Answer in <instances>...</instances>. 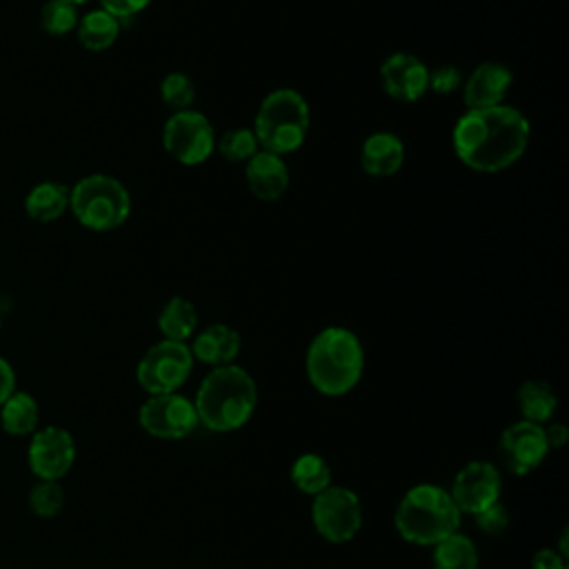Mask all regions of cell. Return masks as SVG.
I'll return each instance as SVG.
<instances>
[{"label":"cell","instance_id":"cell-1","mask_svg":"<svg viewBox=\"0 0 569 569\" xmlns=\"http://www.w3.org/2000/svg\"><path fill=\"white\" fill-rule=\"evenodd\" d=\"M529 138V120L511 104L467 109L451 129L456 158L478 173H498L516 164L525 156Z\"/></svg>","mask_w":569,"mask_h":569},{"label":"cell","instance_id":"cell-2","mask_svg":"<svg viewBox=\"0 0 569 569\" xmlns=\"http://www.w3.org/2000/svg\"><path fill=\"white\" fill-rule=\"evenodd\" d=\"M258 405L253 376L238 365L211 367L196 391L198 422L211 431L227 433L244 427Z\"/></svg>","mask_w":569,"mask_h":569},{"label":"cell","instance_id":"cell-3","mask_svg":"<svg viewBox=\"0 0 569 569\" xmlns=\"http://www.w3.org/2000/svg\"><path fill=\"white\" fill-rule=\"evenodd\" d=\"M305 371L320 396L340 398L349 393L365 371L360 338L347 327H325L307 347Z\"/></svg>","mask_w":569,"mask_h":569},{"label":"cell","instance_id":"cell-4","mask_svg":"<svg viewBox=\"0 0 569 569\" xmlns=\"http://www.w3.org/2000/svg\"><path fill=\"white\" fill-rule=\"evenodd\" d=\"M460 509L449 491L433 482H420L400 498L393 525L402 540L418 547H433L460 527Z\"/></svg>","mask_w":569,"mask_h":569},{"label":"cell","instance_id":"cell-5","mask_svg":"<svg viewBox=\"0 0 569 569\" xmlns=\"http://www.w3.org/2000/svg\"><path fill=\"white\" fill-rule=\"evenodd\" d=\"M309 127L311 109L307 98L291 87H280L262 98L251 129L262 151L284 158L305 144Z\"/></svg>","mask_w":569,"mask_h":569},{"label":"cell","instance_id":"cell-6","mask_svg":"<svg viewBox=\"0 0 569 569\" xmlns=\"http://www.w3.org/2000/svg\"><path fill=\"white\" fill-rule=\"evenodd\" d=\"M69 211L89 231H113L131 213V193L113 176L89 173L69 189Z\"/></svg>","mask_w":569,"mask_h":569},{"label":"cell","instance_id":"cell-7","mask_svg":"<svg viewBox=\"0 0 569 569\" xmlns=\"http://www.w3.org/2000/svg\"><path fill=\"white\" fill-rule=\"evenodd\" d=\"M193 362L196 360L187 342L162 338L138 360L136 380L149 396L173 393L189 380Z\"/></svg>","mask_w":569,"mask_h":569},{"label":"cell","instance_id":"cell-8","mask_svg":"<svg viewBox=\"0 0 569 569\" xmlns=\"http://www.w3.org/2000/svg\"><path fill=\"white\" fill-rule=\"evenodd\" d=\"M311 522L316 533L333 545L349 542L362 527V502L349 487H327L311 500Z\"/></svg>","mask_w":569,"mask_h":569},{"label":"cell","instance_id":"cell-9","mask_svg":"<svg viewBox=\"0 0 569 569\" xmlns=\"http://www.w3.org/2000/svg\"><path fill=\"white\" fill-rule=\"evenodd\" d=\"M162 147L180 164H202L216 151L213 124L202 111H176L162 127Z\"/></svg>","mask_w":569,"mask_h":569},{"label":"cell","instance_id":"cell-10","mask_svg":"<svg viewBox=\"0 0 569 569\" xmlns=\"http://www.w3.org/2000/svg\"><path fill=\"white\" fill-rule=\"evenodd\" d=\"M138 425L153 438L182 440L193 433L200 422L193 400L173 391L149 396L138 409Z\"/></svg>","mask_w":569,"mask_h":569},{"label":"cell","instance_id":"cell-11","mask_svg":"<svg viewBox=\"0 0 569 569\" xmlns=\"http://www.w3.org/2000/svg\"><path fill=\"white\" fill-rule=\"evenodd\" d=\"M447 491L460 513L476 516L500 500L502 478L493 462L471 460L453 476V482Z\"/></svg>","mask_w":569,"mask_h":569},{"label":"cell","instance_id":"cell-12","mask_svg":"<svg viewBox=\"0 0 569 569\" xmlns=\"http://www.w3.org/2000/svg\"><path fill=\"white\" fill-rule=\"evenodd\" d=\"M549 453L545 427L518 420L511 422L498 440V458L513 476H527L542 465Z\"/></svg>","mask_w":569,"mask_h":569},{"label":"cell","instance_id":"cell-13","mask_svg":"<svg viewBox=\"0 0 569 569\" xmlns=\"http://www.w3.org/2000/svg\"><path fill=\"white\" fill-rule=\"evenodd\" d=\"M27 460L38 480H60L76 462V440L67 429L56 425L36 429Z\"/></svg>","mask_w":569,"mask_h":569},{"label":"cell","instance_id":"cell-14","mask_svg":"<svg viewBox=\"0 0 569 569\" xmlns=\"http://www.w3.org/2000/svg\"><path fill=\"white\" fill-rule=\"evenodd\" d=\"M380 84L396 102H418L429 91V67L409 51H396L380 64Z\"/></svg>","mask_w":569,"mask_h":569},{"label":"cell","instance_id":"cell-15","mask_svg":"<svg viewBox=\"0 0 569 569\" xmlns=\"http://www.w3.org/2000/svg\"><path fill=\"white\" fill-rule=\"evenodd\" d=\"M513 84V73L502 62H480L462 80V102L467 109H487L505 104Z\"/></svg>","mask_w":569,"mask_h":569},{"label":"cell","instance_id":"cell-16","mask_svg":"<svg viewBox=\"0 0 569 569\" xmlns=\"http://www.w3.org/2000/svg\"><path fill=\"white\" fill-rule=\"evenodd\" d=\"M289 167L282 156L260 149L244 162V182L251 196L262 202L280 200L289 189Z\"/></svg>","mask_w":569,"mask_h":569},{"label":"cell","instance_id":"cell-17","mask_svg":"<svg viewBox=\"0 0 569 569\" xmlns=\"http://www.w3.org/2000/svg\"><path fill=\"white\" fill-rule=\"evenodd\" d=\"M240 347H242L240 333L224 322H213L196 331L189 345L193 360L209 367L233 365V360L240 353Z\"/></svg>","mask_w":569,"mask_h":569},{"label":"cell","instance_id":"cell-18","mask_svg":"<svg viewBox=\"0 0 569 569\" xmlns=\"http://www.w3.org/2000/svg\"><path fill=\"white\" fill-rule=\"evenodd\" d=\"M405 164V142L393 131H373L360 147V167L371 178H391Z\"/></svg>","mask_w":569,"mask_h":569},{"label":"cell","instance_id":"cell-19","mask_svg":"<svg viewBox=\"0 0 569 569\" xmlns=\"http://www.w3.org/2000/svg\"><path fill=\"white\" fill-rule=\"evenodd\" d=\"M24 211L36 222H53L69 211V187L56 180H42L24 196Z\"/></svg>","mask_w":569,"mask_h":569},{"label":"cell","instance_id":"cell-20","mask_svg":"<svg viewBox=\"0 0 569 569\" xmlns=\"http://www.w3.org/2000/svg\"><path fill=\"white\" fill-rule=\"evenodd\" d=\"M158 329L164 340H176V342L191 340L198 329L196 305L184 296H171L158 313Z\"/></svg>","mask_w":569,"mask_h":569},{"label":"cell","instance_id":"cell-21","mask_svg":"<svg viewBox=\"0 0 569 569\" xmlns=\"http://www.w3.org/2000/svg\"><path fill=\"white\" fill-rule=\"evenodd\" d=\"M76 36L87 51H107L120 36V20L104 9L87 11L78 20Z\"/></svg>","mask_w":569,"mask_h":569},{"label":"cell","instance_id":"cell-22","mask_svg":"<svg viewBox=\"0 0 569 569\" xmlns=\"http://www.w3.org/2000/svg\"><path fill=\"white\" fill-rule=\"evenodd\" d=\"M518 407H520L522 420L547 425L551 422L558 409V396L549 382L531 378V380H525L518 389Z\"/></svg>","mask_w":569,"mask_h":569},{"label":"cell","instance_id":"cell-23","mask_svg":"<svg viewBox=\"0 0 569 569\" xmlns=\"http://www.w3.org/2000/svg\"><path fill=\"white\" fill-rule=\"evenodd\" d=\"M40 422V407L27 391H13L0 405V425L9 436H31Z\"/></svg>","mask_w":569,"mask_h":569},{"label":"cell","instance_id":"cell-24","mask_svg":"<svg viewBox=\"0 0 569 569\" xmlns=\"http://www.w3.org/2000/svg\"><path fill=\"white\" fill-rule=\"evenodd\" d=\"M289 480L293 482V487L305 493V496H318L320 491H325L327 487H331L333 482V473L329 462L320 456V453H302L291 462L289 469Z\"/></svg>","mask_w":569,"mask_h":569},{"label":"cell","instance_id":"cell-25","mask_svg":"<svg viewBox=\"0 0 569 569\" xmlns=\"http://www.w3.org/2000/svg\"><path fill=\"white\" fill-rule=\"evenodd\" d=\"M431 565L433 569H478L480 558L476 542L469 536L456 531L433 545Z\"/></svg>","mask_w":569,"mask_h":569},{"label":"cell","instance_id":"cell-26","mask_svg":"<svg viewBox=\"0 0 569 569\" xmlns=\"http://www.w3.org/2000/svg\"><path fill=\"white\" fill-rule=\"evenodd\" d=\"M216 151L227 160V162H247L260 151L258 138L251 127H233L224 131L220 138H216Z\"/></svg>","mask_w":569,"mask_h":569},{"label":"cell","instance_id":"cell-27","mask_svg":"<svg viewBox=\"0 0 569 569\" xmlns=\"http://www.w3.org/2000/svg\"><path fill=\"white\" fill-rule=\"evenodd\" d=\"M80 20L78 7L64 0H47L40 7V27L49 36H67L76 31Z\"/></svg>","mask_w":569,"mask_h":569},{"label":"cell","instance_id":"cell-28","mask_svg":"<svg viewBox=\"0 0 569 569\" xmlns=\"http://www.w3.org/2000/svg\"><path fill=\"white\" fill-rule=\"evenodd\" d=\"M160 98H162L164 107H169L173 113L191 109V104L196 100L193 80L187 73H182V71L167 73L160 80Z\"/></svg>","mask_w":569,"mask_h":569},{"label":"cell","instance_id":"cell-29","mask_svg":"<svg viewBox=\"0 0 569 569\" xmlns=\"http://www.w3.org/2000/svg\"><path fill=\"white\" fill-rule=\"evenodd\" d=\"M64 507V491L58 480H38L29 491V509L38 518H53Z\"/></svg>","mask_w":569,"mask_h":569},{"label":"cell","instance_id":"cell-30","mask_svg":"<svg viewBox=\"0 0 569 569\" xmlns=\"http://www.w3.org/2000/svg\"><path fill=\"white\" fill-rule=\"evenodd\" d=\"M462 80L465 76L458 64L445 62V64H438L436 69H429V89L438 96L456 93L462 87Z\"/></svg>","mask_w":569,"mask_h":569},{"label":"cell","instance_id":"cell-31","mask_svg":"<svg viewBox=\"0 0 569 569\" xmlns=\"http://www.w3.org/2000/svg\"><path fill=\"white\" fill-rule=\"evenodd\" d=\"M476 518V525L478 529L485 533V536H500L507 527H509V511L507 507L498 500L493 505H489L487 509H482L480 513L473 516Z\"/></svg>","mask_w":569,"mask_h":569},{"label":"cell","instance_id":"cell-32","mask_svg":"<svg viewBox=\"0 0 569 569\" xmlns=\"http://www.w3.org/2000/svg\"><path fill=\"white\" fill-rule=\"evenodd\" d=\"M98 4L120 22H127L142 13L151 4V0H98Z\"/></svg>","mask_w":569,"mask_h":569},{"label":"cell","instance_id":"cell-33","mask_svg":"<svg viewBox=\"0 0 569 569\" xmlns=\"http://www.w3.org/2000/svg\"><path fill=\"white\" fill-rule=\"evenodd\" d=\"M531 569H567L565 556L558 549L542 547L531 558Z\"/></svg>","mask_w":569,"mask_h":569},{"label":"cell","instance_id":"cell-34","mask_svg":"<svg viewBox=\"0 0 569 569\" xmlns=\"http://www.w3.org/2000/svg\"><path fill=\"white\" fill-rule=\"evenodd\" d=\"M545 427V438H547V445H549V451L551 449H562L569 440V429L562 425V422H547L542 425Z\"/></svg>","mask_w":569,"mask_h":569},{"label":"cell","instance_id":"cell-35","mask_svg":"<svg viewBox=\"0 0 569 569\" xmlns=\"http://www.w3.org/2000/svg\"><path fill=\"white\" fill-rule=\"evenodd\" d=\"M16 391V373L9 360L0 356V405Z\"/></svg>","mask_w":569,"mask_h":569},{"label":"cell","instance_id":"cell-36","mask_svg":"<svg viewBox=\"0 0 569 569\" xmlns=\"http://www.w3.org/2000/svg\"><path fill=\"white\" fill-rule=\"evenodd\" d=\"M64 2H69V4H76V7H80V4H84V2H89V0H64Z\"/></svg>","mask_w":569,"mask_h":569},{"label":"cell","instance_id":"cell-37","mask_svg":"<svg viewBox=\"0 0 569 569\" xmlns=\"http://www.w3.org/2000/svg\"><path fill=\"white\" fill-rule=\"evenodd\" d=\"M0 325H2V320H0Z\"/></svg>","mask_w":569,"mask_h":569}]
</instances>
